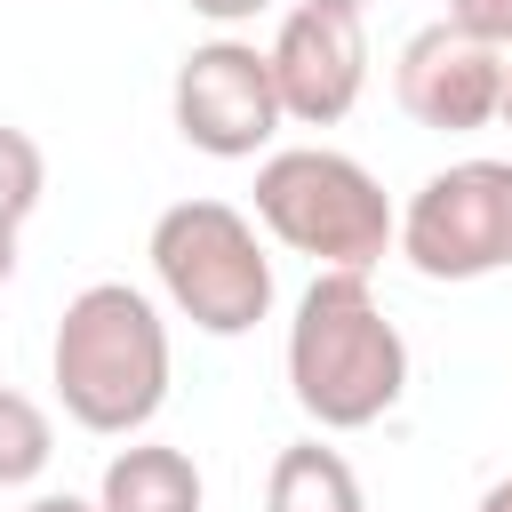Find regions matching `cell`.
Returning <instances> with one entry per match:
<instances>
[{
  "instance_id": "cell-1",
  "label": "cell",
  "mask_w": 512,
  "mask_h": 512,
  "mask_svg": "<svg viewBox=\"0 0 512 512\" xmlns=\"http://www.w3.org/2000/svg\"><path fill=\"white\" fill-rule=\"evenodd\" d=\"M288 392L320 432H368L408 392V336L368 272H312L288 320Z\"/></svg>"
},
{
  "instance_id": "cell-2",
  "label": "cell",
  "mask_w": 512,
  "mask_h": 512,
  "mask_svg": "<svg viewBox=\"0 0 512 512\" xmlns=\"http://www.w3.org/2000/svg\"><path fill=\"white\" fill-rule=\"evenodd\" d=\"M48 384L64 416L96 440H136L168 400V320L128 280H88L56 336H48Z\"/></svg>"
},
{
  "instance_id": "cell-3",
  "label": "cell",
  "mask_w": 512,
  "mask_h": 512,
  "mask_svg": "<svg viewBox=\"0 0 512 512\" xmlns=\"http://www.w3.org/2000/svg\"><path fill=\"white\" fill-rule=\"evenodd\" d=\"M256 224L312 256L320 272H376L392 256V224L400 208L384 200V184L328 144H288L256 160Z\"/></svg>"
},
{
  "instance_id": "cell-4",
  "label": "cell",
  "mask_w": 512,
  "mask_h": 512,
  "mask_svg": "<svg viewBox=\"0 0 512 512\" xmlns=\"http://www.w3.org/2000/svg\"><path fill=\"white\" fill-rule=\"evenodd\" d=\"M152 280L200 336H248L272 312V256L232 200H176L152 216Z\"/></svg>"
},
{
  "instance_id": "cell-5",
  "label": "cell",
  "mask_w": 512,
  "mask_h": 512,
  "mask_svg": "<svg viewBox=\"0 0 512 512\" xmlns=\"http://www.w3.org/2000/svg\"><path fill=\"white\" fill-rule=\"evenodd\" d=\"M392 248L424 280H488L512 272V160H448L432 168L400 224Z\"/></svg>"
},
{
  "instance_id": "cell-6",
  "label": "cell",
  "mask_w": 512,
  "mask_h": 512,
  "mask_svg": "<svg viewBox=\"0 0 512 512\" xmlns=\"http://www.w3.org/2000/svg\"><path fill=\"white\" fill-rule=\"evenodd\" d=\"M168 120L192 152L208 160H256L288 120H280V88H272V64L256 40H200L176 80H168Z\"/></svg>"
},
{
  "instance_id": "cell-7",
  "label": "cell",
  "mask_w": 512,
  "mask_h": 512,
  "mask_svg": "<svg viewBox=\"0 0 512 512\" xmlns=\"http://www.w3.org/2000/svg\"><path fill=\"white\" fill-rule=\"evenodd\" d=\"M272 64V88H280V120L296 128H336L360 88H368V24L352 8H320V0H296L264 48Z\"/></svg>"
},
{
  "instance_id": "cell-8",
  "label": "cell",
  "mask_w": 512,
  "mask_h": 512,
  "mask_svg": "<svg viewBox=\"0 0 512 512\" xmlns=\"http://www.w3.org/2000/svg\"><path fill=\"white\" fill-rule=\"evenodd\" d=\"M496 80H504V48L456 32L448 16L408 32V48L392 56V96L416 128H440V136H464V128H488L496 120Z\"/></svg>"
},
{
  "instance_id": "cell-9",
  "label": "cell",
  "mask_w": 512,
  "mask_h": 512,
  "mask_svg": "<svg viewBox=\"0 0 512 512\" xmlns=\"http://www.w3.org/2000/svg\"><path fill=\"white\" fill-rule=\"evenodd\" d=\"M200 496H208L200 464L184 448H168V440L112 448V464L96 480V512H200Z\"/></svg>"
},
{
  "instance_id": "cell-10",
  "label": "cell",
  "mask_w": 512,
  "mask_h": 512,
  "mask_svg": "<svg viewBox=\"0 0 512 512\" xmlns=\"http://www.w3.org/2000/svg\"><path fill=\"white\" fill-rule=\"evenodd\" d=\"M264 512H368L360 472L328 440H288L264 472Z\"/></svg>"
},
{
  "instance_id": "cell-11",
  "label": "cell",
  "mask_w": 512,
  "mask_h": 512,
  "mask_svg": "<svg viewBox=\"0 0 512 512\" xmlns=\"http://www.w3.org/2000/svg\"><path fill=\"white\" fill-rule=\"evenodd\" d=\"M48 456H56L48 408H40L32 392L0 384V488H32V480L48 472Z\"/></svg>"
},
{
  "instance_id": "cell-12",
  "label": "cell",
  "mask_w": 512,
  "mask_h": 512,
  "mask_svg": "<svg viewBox=\"0 0 512 512\" xmlns=\"http://www.w3.org/2000/svg\"><path fill=\"white\" fill-rule=\"evenodd\" d=\"M40 192H48V160H40V144H32L24 128L0 120V216L24 224V216L40 208Z\"/></svg>"
},
{
  "instance_id": "cell-13",
  "label": "cell",
  "mask_w": 512,
  "mask_h": 512,
  "mask_svg": "<svg viewBox=\"0 0 512 512\" xmlns=\"http://www.w3.org/2000/svg\"><path fill=\"white\" fill-rule=\"evenodd\" d=\"M448 24L488 48H512V0H448Z\"/></svg>"
},
{
  "instance_id": "cell-14",
  "label": "cell",
  "mask_w": 512,
  "mask_h": 512,
  "mask_svg": "<svg viewBox=\"0 0 512 512\" xmlns=\"http://www.w3.org/2000/svg\"><path fill=\"white\" fill-rule=\"evenodd\" d=\"M192 16H208V24H256L272 0H184Z\"/></svg>"
},
{
  "instance_id": "cell-15",
  "label": "cell",
  "mask_w": 512,
  "mask_h": 512,
  "mask_svg": "<svg viewBox=\"0 0 512 512\" xmlns=\"http://www.w3.org/2000/svg\"><path fill=\"white\" fill-rule=\"evenodd\" d=\"M24 512H96V496H72V488H64V496H32Z\"/></svg>"
},
{
  "instance_id": "cell-16",
  "label": "cell",
  "mask_w": 512,
  "mask_h": 512,
  "mask_svg": "<svg viewBox=\"0 0 512 512\" xmlns=\"http://www.w3.org/2000/svg\"><path fill=\"white\" fill-rule=\"evenodd\" d=\"M16 232H24V224H8V216H0V288L16 280Z\"/></svg>"
},
{
  "instance_id": "cell-17",
  "label": "cell",
  "mask_w": 512,
  "mask_h": 512,
  "mask_svg": "<svg viewBox=\"0 0 512 512\" xmlns=\"http://www.w3.org/2000/svg\"><path fill=\"white\" fill-rule=\"evenodd\" d=\"M496 120L512 128V48H504V80H496Z\"/></svg>"
},
{
  "instance_id": "cell-18",
  "label": "cell",
  "mask_w": 512,
  "mask_h": 512,
  "mask_svg": "<svg viewBox=\"0 0 512 512\" xmlns=\"http://www.w3.org/2000/svg\"><path fill=\"white\" fill-rule=\"evenodd\" d=\"M472 512H512V472H504V480H496V488H488V496H480Z\"/></svg>"
},
{
  "instance_id": "cell-19",
  "label": "cell",
  "mask_w": 512,
  "mask_h": 512,
  "mask_svg": "<svg viewBox=\"0 0 512 512\" xmlns=\"http://www.w3.org/2000/svg\"><path fill=\"white\" fill-rule=\"evenodd\" d=\"M320 8H352V16H360V8H368V0H320Z\"/></svg>"
}]
</instances>
